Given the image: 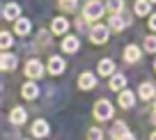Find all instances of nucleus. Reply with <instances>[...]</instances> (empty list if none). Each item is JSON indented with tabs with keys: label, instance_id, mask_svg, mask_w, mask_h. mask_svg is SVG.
Listing matches in <instances>:
<instances>
[{
	"label": "nucleus",
	"instance_id": "obj_6",
	"mask_svg": "<svg viewBox=\"0 0 156 140\" xmlns=\"http://www.w3.org/2000/svg\"><path fill=\"white\" fill-rule=\"evenodd\" d=\"M48 71L55 74V76H58V74H62V71H64V60L58 58V55H53V58L48 60Z\"/></svg>",
	"mask_w": 156,
	"mask_h": 140
},
{
	"label": "nucleus",
	"instance_id": "obj_31",
	"mask_svg": "<svg viewBox=\"0 0 156 140\" xmlns=\"http://www.w3.org/2000/svg\"><path fill=\"white\" fill-rule=\"evenodd\" d=\"M154 124H156V113H154Z\"/></svg>",
	"mask_w": 156,
	"mask_h": 140
},
{
	"label": "nucleus",
	"instance_id": "obj_5",
	"mask_svg": "<svg viewBox=\"0 0 156 140\" xmlns=\"http://www.w3.org/2000/svg\"><path fill=\"white\" fill-rule=\"evenodd\" d=\"M32 135H34V138H44V135H48V122H46V120H37L32 124Z\"/></svg>",
	"mask_w": 156,
	"mask_h": 140
},
{
	"label": "nucleus",
	"instance_id": "obj_2",
	"mask_svg": "<svg viewBox=\"0 0 156 140\" xmlns=\"http://www.w3.org/2000/svg\"><path fill=\"white\" fill-rule=\"evenodd\" d=\"M90 39L94 44H106L108 41V25H94L92 32H90Z\"/></svg>",
	"mask_w": 156,
	"mask_h": 140
},
{
	"label": "nucleus",
	"instance_id": "obj_28",
	"mask_svg": "<svg viewBox=\"0 0 156 140\" xmlns=\"http://www.w3.org/2000/svg\"><path fill=\"white\" fill-rule=\"evenodd\" d=\"M149 28H151V30H156V14L149 19Z\"/></svg>",
	"mask_w": 156,
	"mask_h": 140
},
{
	"label": "nucleus",
	"instance_id": "obj_29",
	"mask_svg": "<svg viewBox=\"0 0 156 140\" xmlns=\"http://www.w3.org/2000/svg\"><path fill=\"white\" fill-rule=\"evenodd\" d=\"M119 140H136V138H133L131 133H126V135H122V138H119Z\"/></svg>",
	"mask_w": 156,
	"mask_h": 140
},
{
	"label": "nucleus",
	"instance_id": "obj_8",
	"mask_svg": "<svg viewBox=\"0 0 156 140\" xmlns=\"http://www.w3.org/2000/svg\"><path fill=\"white\" fill-rule=\"evenodd\" d=\"M78 85H80V90H92V87L97 85V78H94L90 71H85L83 76L78 78Z\"/></svg>",
	"mask_w": 156,
	"mask_h": 140
},
{
	"label": "nucleus",
	"instance_id": "obj_15",
	"mask_svg": "<svg viewBox=\"0 0 156 140\" xmlns=\"http://www.w3.org/2000/svg\"><path fill=\"white\" fill-rule=\"evenodd\" d=\"M115 71V64H112V60H101L99 62V74L101 76H108V74Z\"/></svg>",
	"mask_w": 156,
	"mask_h": 140
},
{
	"label": "nucleus",
	"instance_id": "obj_26",
	"mask_svg": "<svg viewBox=\"0 0 156 140\" xmlns=\"http://www.w3.org/2000/svg\"><path fill=\"white\" fill-rule=\"evenodd\" d=\"M87 138L90 140H101V131H99V129H90L87 131Z\"/></svg>",
	"mask_w": 156,
	"mask_h": 140
},
{
	"label": "nucleus",
	"instance_id": "obj_22",
	"mask_svg": "<svg viewBox=\"0 0 156 140\" xmlns=\"http://www.w3.org/2000/svg\"><path fill=\"white\" fill-rule=\"evenodd\" d=\"M129 131H126V126L122 124V122H117L115 126H112V135H115V138H122V135H126Z\"/></svg>",
	"mask_w": 156,
	"mask_h": 140
},
{
	"label": "nucleus",
	"instance_id": "obj_20",
	"mask_svg": "<svg viewBox=\"0 0 156 140\" xmlns=\"http://www.w3.org/2000/svg\"><path fill=\"white\" fill-rule=\"evenodd\" d=\"M108 25H110V28H115V30H122L124 25H126V21H124L119 14H115V16L110 19V23H108Z\"/></svg>",
	"mask_w": 156,
	"mask_h": 140
},
{
	"label": "nucleus",
	"instance_id": "obj_21",
	"mask_svg": "<svg viewBox=\"0 0 156 140\" xmlns=\"http://www.w3.org/2000/svg\"><path fill=\"white\" fill-rule=\"evenodd\" d=\"M2 69H14L16 67V55H2Z\"/></svg>",
	"mask_w": 156,
	"mask_h": 140
},
{
	"label": "nucleus",
	"instance_id": "obj_3",
	"mask_svg": "<svg viewBox=\"0 0 156 140\" xmlns=\"http://www.w3.org/2000/svg\"><path fill=\"white\" fill-rule=\"evenodd\" d=\"M103 14V5L101 2H99V0H90L87 5H85V16H87V19H99V16Z\"/></svg>",
	"mask_w": 156,
	"mask_h": 140
},
{
	"label": "nucleus",
	"instance_id": "obj_17",
	"mask_svg": "<svg viewBox=\"0 0 156 140\" xmlns=\"http://www.w3.org/2000/svg\"><path fill=\"white\" fill-rule=\"evenodd\" d=\"M9 117H12V122H14V124H23V122H25V110L19 106V108H14V110L9 113Z\"/></svg>",
	"mask_w": 156,
	"mask_h": 140
},
{
	"label": "nucleus",
	"instance_id": "obj_27",
	"mask_svg": "<svg viewBox=\"0 0 156 140\" xmlns=\"http://www.w3.org/2000/svg\"><path fill=\"white\" fill-rule=\"evenodd\" d=\"M60 5H62V9H73V7H76V0H60Z\"/></svg>",
	"mask_w": 156,
	"mask_h": 140
},
{
	"label": "nucleus",
	"instance_id": "obj_14",
	"mask_svg": "<svg viewBox=\"0 0 156 140\" xmlns=\"http://www.w3.org/2000/svg\"><path fill=\"white\" fill-rule=\"evenodd\" d=\"M138 94H140L142 99H151V97H156V94H154V85H151V83H142L140 90H138Z\"/></svg>",
	"mask_w": 156,
	"mask_h": 140
},
{
	"label": "nucleus",
	"instance_id": "obj_35",
	"mask_svg": "<svg viewBox=\"0 0 156 140\" xmlns=\"http://www.w3.org/2000/svg\"><path fill=\"white\" fill-rule=\"evenodd\" d=\"M154 67H156V62H154Z\"/></svg>",
	"mask_w": 156,
	"mask_h": 140
},
{
	"label": "nucleus",
	"instance_id": "obj_9",
	"mask_svg": "<svg viewBox=\"0 0 156 140\" xmlns=\"http://www.w3.org/2000/svg\"><path fill=\"white\" fill-rule=\"evenodd\" d=\"M5 19H9V21H19V14H21V7L16 5V2H9V5H5Z\"/></svg>",
	"mask_w": 156,
	"mask_h": 140
},
{
	"label": "nucleus",
	"instance_id": "obj_25",
	"mask_svg": "<svg viewBox=\"0 0 156 140\" xmlns=\"http://www.w3.org/2000/svg\"><path fill=\"white\" fill-rule=\"evenodd\" d=\"M122 5H124V0H108V9H112V12H119Z\"/></svg>",
	"mask_w": 156,
	"mask_h": 140
},
{
	"label": "nucleus",
	"instance_id": "obj_24",
	"mask_svg": "<svg viewBox=\"0 0 156 140\" xmlns=\"http://www.w3.org/2000/svg\"><path fill=\"white\" fill-rule=\"evenodd\" d=\"M145 51L156 53V37H147V39H145Z\"/></svg>",
	"mask_w": 156,
	"mask_h": 140
},
{
	"label": "nucleus",
	"instance_id": "obj_34",
	"mask_svg": "<svg viewBox=\"0 0 156 140\" xmlns=\"http://www.w3.org/2000/svg\"><path fill=\"white\" fill-rule=\"evenodd\" d=\"M149 2H156V0H149Z\"/></svg>",
	"mask_w": 156,
	"mask_h": 140
},
{
	"label": "nucleus",
	"instance_id": "obj_13",
	"mask_svg": "<svg viewBox=\"0 0 156 140\" xmlns=\"http://www.w3.org/2000/svg\"><path fill=\"white\" fill-rule=\"evenodd\" d=\"M149 9H151V2H149V0H138V2H136V14L138 16L149 14Z\"/></svg>",
	"mask_w": 156,
	"mask_h": 140
},
{
	"label": "nucleus",
	"instance_id": "obj_18",
	"mask_svg": "<svg viewBox=\"0 0 156 140\" xmlns=\"http://www.w3.org/2000/svg\"><path fill=\"white\" fill-rule=\"evenodd\" d=\"M119 106L122 108H131L133 106V92H122V94H119Z\"/></svg>",
	"mask_w": 156,
	"mask_h": 140
},
{
	"label": "nucleus",
	"instance_id": "obj_10",
	"mask_svg": "<svg viewBox=\"0 0 156 140\" xmlns=\"http://www.w3.org/2000/svg\"><path fill=\"white\" fill-rule=\"evenodd\" d=\"M124 60H126V62H138V60H140V48H138V46H126Z\"/></svg>",
	"mask_w": 156,
	"mask_h": 140
},
{
	"label": "nucleus",
	"instance_id": "obj_19",
	"mask_svg": "<svg viewBox=\"0 0 156 140\" xmlns=\"http://www.w3.org/2000/svg\"><path fill=\"white\" fill-rule=\"evenodd\" d=\"M124 85H126V78H124L122 74H115L112 81H110V87L112 90H124Z\"/></svg>",
	"mask_w": 156,
	"mask_h": 140
},
{
	"label": "nucleus",
	"instance_id": "obj_16",
	"mask_svg": "<svg viewBox=\"0 0 156 140\" xmlns=\"http://www.w3.org/2000/svg\"><path fill=\"white\" fill-rule=\"evenodd\" d=\"M30 28H32V25H30L28 19H19V21H16V34H23V37H25V34L30 32Z\"/></svg>",
	"mask_w": 156,
	"mask_h": 140
},
{
	"label": "nucleus",
	"instance_id": "obj_32",
	"mask_svg": "<svg viewBox=\"0 0 156 140\" xmlns=\"http://www.w3.org/2000/svg\"><path fill=\"white\" fill-rule=\"evenodd\" d=\"M154 106H156V97H154Z\"/></svg>",
	"mask_w": 156,
	"mask_h": 140
},
{
	"label": "nucleus",
	"instance_id": "obj_7",
	"mask_svg": "<svg viewBox=\"0 0 156 140\" xmlns=\"http://www.w3.org/2000/svg\"><path fill=\"white\" fill-rule=\"evenodd\" d=\"M69 28L67 19H62V16H58V19H53V23H51V30H53V34H64Z\"/></svg>",
	"mask_w": 156,
	"mask_h": 140
},
{
	"label": "nucleus",
	"instance_id": "obj_12",
	"mask_svg": "<svg viewBox=\"0 0 156 140\" xmlns=\"http://www.w3.org/2000/svg\"><path fill=\"white\" fill-rule=\"evenodd\" d=\"M62 48L67 51V53H76V51H78V39L76 37H64Z\"/></svg>",
	"mask_w": 156,
	"mask_h": 140
},
{
	"label": "nucleus",
	"instance_id": "obj_30",
	"mask_svg": "<svg viewBox=\"0 0 156 140\" xmlns=\"http://www.w3.org/2000/svg\"><path fill=\"white\" fill-rule=\"evenodd\" d=\"M151 140H156V133H151Z\"/></svg>",
	"mask_w": 156,
	"mask_h": 140
},
{
	"label": "nucleus",
	"instance_id": "obj_4",
	"mask_svg": "<svg viewBox=\"0 0 156 140\" xmlns=\"http://www.w3.org/2000/svg\"><path fill=\"white\" fill-rule=\"evenodd\" d=\"M25 74H28V78H39L41 74H44V67H41L39 60H30L28 67H25Z\"/></svg>",
	"mask_w": 156,
	"mask_h": 140
},
{
	"label": "nucleus",
	"instance_id": "obj_11",
	"mask_svg": "<svg viewBox=\"0 0 156 140\" xmlns=\"http://www.w3.org/2000/svg\"><path fill=\"white\" fill-rule=\"evenodd\" d=\"M21 94H23L25 99H37L39 87L34 85V83H25V85H23V90H21Z\"/></svg>",
	"mask_w": 156,
	"mask_h": 140
},
{
	"label": "nucleus",
	"instance_id": "obj_1",
	"mask_svg": "<svg viewBox=\"0 0 156 140\" xmlns=\"http://www.w3.org/2000/svg\"><path fill=\"white\" fill-rule=\"evenodd\" d=\"M94 117L97 120H110L112 117V106L108 101H97V106H94Z\"/></svg>",
	"mask_w": 156,
	"mask_h": 140
},
{
	"label": "nucleus",
	"instance_id": "obj_33",
	"mask_svg": "<svg viewBox=\"0 0 156 140\" xmlns=\"http://www.w3.org/2000/svg\"><path fill=\"white\" fill-rule=\"evenodd\" d=\"M0 64H2V58H0Z\"/></svg>",
	"mask_w": 156,
	"mask_h": 140
},
{
	"label": "nucleus",
	"instance_id": "obj_23",
	"mask_svg": "<svg viewBox=\"0 0 156 140\" xmlns=\"http://www.w3.org/2000/svg\"><path fill=\"white\" fill-rule=\"evenodd\" d=\"M9 46H12V34L0 32V48H9Z\"/></svg>",
	"mask_w": 156,
	"mask_h": 140
}]
</instances>
